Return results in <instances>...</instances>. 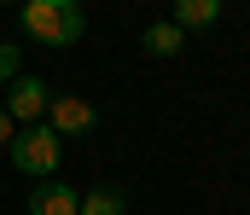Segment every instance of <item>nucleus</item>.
Here are the masks:
<instances>
[{
  "label": "nucleus",
  "mask_w": 250,
  "mask_h": 215,
  "mask_svg": "<svg viewBox=\"0 0 250 215\" xmlns=\"http://www.w3.org/2000/svg\"><path fill=\"white\" fill-rule=\"evenodd\" d=\"M82 29H87L82 0H29L23 6V35L41 47H76Z\"/></svg>",
  "instance_id": "f257e3e1"
},
{
  "label": "nucleus",
  "mask_w": 250,
  "mask_h": 215,
  "mask_svg": "<svg viewBox=\"0 0 250 215\" xmlns=\"http://www.w3.org/2000/svg\"><path fill=\"white\" fill-rule=\"evenodd\" d=\"M128 198L123 186H93V192H82V204H76V215H123Z\"/></svg>",
  "instance_id": "0eeeda50"
},
{
  "label": "nucleus",
  "mask_w": 250,
  "mask_h": 215,
  "mask_svg": "<svg viewBox=\"0 0 250 215\" xmlns=\"http://www.w3.org/2000/svg\"><path fill=\"white\" fill-rule=\"evenodd\" d=\"M181 41H187V35H181L169 18H163V23H151V29L140 35V47H146L151 59H175V53H181Z\"/></svg>",
  "instance_id": "6e6552de"
},
{
  "label": "nucleus",
  "mask_w": 250,
  "mask_h": 215,
  "mask_svg": "<svg viewBox=\"0 0 250 215\" xmlns=\"http://www.w3.org/2000/svg\"><path fill=\"white\" fill-rule=\"evenodd\" d=\"M18 64H23V53H18L12 41H0V81H12V76H23Z\"/></svg>",
  "instance_id": "1a4fd4ad"
},
{
  "label": "nucleus",
  "mask_w": 250,
  "mask_h": 215,
  "mask_svg": "<svg viewBox=\"0 0 250 215\" xmlns=\"http://www.w3.org/2000/svg\"><path fill=\"white\" fill-rule=\"evenodd\" d=\"M93 122H99V111L87 105V99H76V93H64V99H47V128L53 134H93Z\"/></svg>",
  "instance_id": "20e7f679"
},
{
  "label": "nucleus",
  "mask_w": 250,
  "mask_h": 215,
  "mask_svg": "<svg viewBox=\"0 0 250 215\" xmlns=\"http://www.w3.org/2000/svg\"><path fill=\"white\" fill-rule=\"evenodd\" d=\"M76 204H82V192L64 180H41L29 192V215H76Z\"/></svg>",
  "instance_id": "39448f33"
},
{
  "label": "nucleus",
  "mask_w": 250,
  "mask_h": 215,
  "mask_svg": "<svg viewBox=\"0 0 250 215\" xmlns=\"http://www.w3.org/2000/svg\"><path fill=\"white\" fill-rule=\"evenodd\" d=\"M6 117H12L18 128H29V122H47V81H35V76H12Z\"/></svg>",
  "instance_id": "7ed1b4c3"
},
{
  "label": "nucleus",
  "mask_w": 250,
  "mask_h": 215,
  "mask_svg": "<svg viewBox=\"0 0 250 215\" xmlns=\"http://www.w3.org/2000/svg\"><path fill=\"white\" fill-rule=\"evenodd\" d=\"M181 35L187 29H215L221 23V0H175V18H169Z\"/></svg>",
  "instance_id": "423d86ee"
},
{
  "label": "nucleus",
  "mask_w": 250,
  "mask_h": 215,
  "mask_svg": "<svg viewBox=\"0 0 250 215\" xmlns=\"http://www.w3.org/2000/svg\"><path fill=\"white\" fill-rule=\"evenodd\" d=\"M6 151H12V163H18L23 175H35V180H53V169L64 163V140L47 128V122H29V128H18Z\"/></svg>",
  "instance_id": "f03ea898"
},
{
  "label": "nucleus",
  "mask_w": 250,
  "mask_h": 215,
  "mask_svg": "<svg viewBox=\"0 0 250 215\" xmlns=\"http://www.w3.org/2000/svg\"><path fill=\"white\" fill-rule=\"evenodd\" d=\"M12 134H18V122H12V117L0 111V145H12Z\"/></svg>",
  "instance_id": "9d476101"
}]
</instances>
